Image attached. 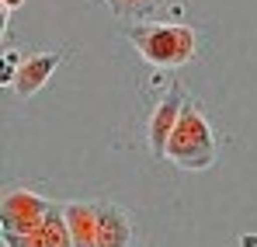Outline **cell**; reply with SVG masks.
<instances>
[{
  "label": "cell",
  "instance_id": "cell-1",
  "mask_svg": "<svg viewBox=\"0 0 257 247\" xmlns=\"http://www.w3.org/2000/svg\"><path fill=\"white\" fill-rule=\"evenodd\" d=\"M73 247H125L132 237L125 212L104 202H73L63 209Z\"/></svg>",
  "mask_w": 257,
  "mask_h": 247
},
{
  "label": "cell",
  "instance_id": "cell-2",
  "mask_svg": "<svg viewBox=\"0 0 257 247\" xmlns=\"http://www.w3.org/2000/svg\"><path fill=\"white\" fill-rule=\"evenodd\" d=\"M128 42L136 45V52L160 70H177L188 59H195V32L184 25H153V21H139L125 32Z\"/></svg>",
  "mask_w": 257,
  "mask_h": 247
},
{
  "label": "cell",
  "instance_id": "cell-3",
  "mask_svg": "<svg viewBox=\"0 0 257 247\" xmlns=\"http://www.w3.org/2000/svg\"><path fill=\"white\" fill-rule=\"evenodd\" d=\"M167 160H174L184 171H205L215 164V136L209 119L191 105L184 101L181 115L171 129V139H167Z\"/></svg>",
  "mask_w": 257,
  "mask_h": 247
},
{
  "label": "cell",
  "instance_id": "cell-4",
  "mask_svg": "<svg viewBox=\"0 0 257 247\" xmlns=\"http://www.w3.org/2000/svg\"><path fill=\"white\" fill-rule=\"evenodd\" d=\"M59 52H35V56H28L25 63H21V70L14 73V87H18V94L21 98H32L45 80H49V73L59 66Z\"/></svg>",
  "mask_w": 257,
  "mask_h": 247
},
{
  "label": "cell",
  "instance_id": "cell-5",
  "mask_svg": "<svg viewBox=\"0 0 257 247\" xmlns=\"http://www.w3.org/2000/svg\"><path fill=\"white\" fill-rule=\"evenodd\" d=\"M181 108H184V101H181V87H174L171 98L157 108V115L150 119V150H153V157H167V139H171V129L177 122V115H181Z\"/></svg>",
  "mask_w": 257,
  "mask_h": 247
},
{
  "label": "cell",
  "instance_id": "cell-6",
  "mask_svg": "<svg viewBox=\"0 0 257 247\" xmlns=\"http://www.w3.org/2000/svg\"><path fill=\"white\" fill-rule=\"evenodd\" d=\"M122 18H139V14H146V11H153L160 0H108Z\"/></svg>",
  "mask_w": 257,
  "mask_h": 247
},
{
  "label": "cell",
  "instance_id": "cell-7",
  "mask_svg": "<svg viewBox=\"0 0 257 247\" xmlns=\"http://www.w3.org/2000/svg\"><path fill=\"white\" fill-rule=\"evenodd\" d=\"M4 7H7V11H14V7H18V0H4Z\"/></svg>",
  "mask_w": 257,
  "mask_h": 247
}]
</instances>
